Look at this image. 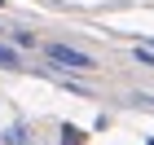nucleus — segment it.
Wrapping results in <instances>:
<instances>
[{
	"mask_svg": "<svg viewBox=\"0 0 154 145\" xmlns=\"http://www.w3.org/2000/svg\"><path fill=\"white\" fill-rule=\"evenodd\" d=\"M40 53L48 57V66L71 71V75H93V71H97V57H93V53H84V48H75V44H62V40L40 44Z\"/></svg>",
	"mask_w": 154,
	"mask_h": 145,
	"instance_id": "f257e3e1",
	"label": "nucleus"
},
{
	"mask_svg": "<svg viewBox=\"0 0 154 145\" xmlns=\"http://www.w3.org/2000/svg\"><path fill=\"white\" fill-rule=\"evenodd\" d=\"M0 141L5 145H35V132H31L26 123H9V128L0 132Z\"/></svg>",
	"mask_w": 154,
	"mask_h": 145,
	"instance_id": "f03ea898",
	"label": "nucleus"
},
{
	"mask_svg": "<svg viewBox=\"0 0 154 145\" xmlns=\"http://www.w3.org/2000/svg\"><path fill=\"white\" fill-rule=\"evenodd\" d=\"M9 40H13V48H40V40L31 35V31H22V26H13V31H9Z\"/></svg>",
	"mask_w": 154,
	"mask_h": 145,
	"instance_id": "7ed1b4c3",
	"label": "nucleus"
},
{
	"mask_svg": "<svg viewBox=\"0 0 154 145\" xmlns=\"http://www.w3.org/2000/svg\"><path fill=\"white\" fill-rule=\"evenodd\" d=\"M62 145H84V132L75 123H62Z\"/></svg>",
	"mask_w": 154,
	"mask_h": 145,
	"instance_id": "20e7f679",
	"label": "nucleus"
},
{
	"mask_svg": "<svg viewBox=\"0 0 154 145\" xmlns=\"http://www.w3.org/2000/svg\"><path fill=\"white\" fill-rule=\"evenodd\" d=\"M132 57L141 62V66H150V71H154V48H145V44H137V48H132Z\"/></svg>",
	"mask_w": 154,
	"mask_h": 145,
	"instance_id": "39448f33",
	"label": "nucleus"
},
{
	"mask_svg": "<svg viewBox=\"0 0 154 145\" xmlns=\"http://www.w3.org/2000/svg\"><path fill=\"white\" fill-rule=\"evenodd\" d=\"M145 145H154V132H150V136H145Z\"/></svg>",
	"mask_w": 154,
	"mask_h": 145,
	"instance_id": "423d86ee",
	"label": "nucleus"
},
{
	"mask_svg": "<svg viewBox=\"0 0 154 145\" xmlns=\"http://www.w3.org/2000/svg\"><path fill=\"white\" fill-rule=\"evenodd\" d=\"M0 9H5V0H0Z\"/></svg>",
	"mask_w": 154,
	"mask_h": 145,
	"instance_id": "0eeeda50",
	"label": "nucleus"
},
{
	"mask_svg": "<svg viewBox=\"0 0 154 145\" xmlns=\"http://www.w3.org/2000/svg\"><path fill=\"white\" fill-rule=\"evenodd\" d=\"M0 145H5V141H0Z\"/></svg>",
	"mask_w": 154,
	"mask_h": 145,
	"instance_id": "6e6552de",
	"label": "nucleus"
}]
</instances>
